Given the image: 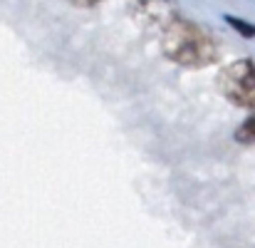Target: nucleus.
<instances>
[{"label":"nucleus","instance_id":"1","mask_svg":"<svg viewBox=\"0 0 255 248\" xmlns=\"http://www.w3.org/2000/svg\"><path fill=\"white\" fill-rule=\"evenodd\" d=\"M161 52L166 60L186 70H201L218 60V45L213 35L203 25L181 15L161 32Z\"/></svg>","mask_w":255,"mask_h":248},{"label":"nucleus","instance_id":"2","mask_svg":"<svg viewBox=\"0 0 255 248\" xmlns=\"http://www.w3.org/2000/svg\"><path fill=\"white\" fill-rule=\"evenodd\" d=\"M218 87L223 97L241 107L255 112V62L248 57H241L231 65H226L218 75Z\"/></svg>","mask_w":255,"mask_h":248},{"label":"nucleus","instance_id":"3","mask_svg":"<svg viewBox=\"0 0 255 248\" xmlns=\"http://www.w3.org/2000/svg\"><path fill=\"white\" fill-rule=\"evenodd\" d=\"M129 10L139 25H144L146 30L159 32V35L178 17V7L173 0H131Z\"/></svg>","mask_w":255,"mask_h":248},{"label":"nucleus","instance_id":"4","mask_svg":"<svg viewBox=\"0 0 255 248\" xmlns=\"http://www.w3.org/2000/svg\"><path fill=\"white\" fill-rule=\"evenodd\" d=\"M223 20H226V25H228V27H233L241 37H246V40H253L255 37V22H251V20L238 17V15H231V12H226V15H223Z\"/></svg>","mask_w":255,"mask_h":248},{"label":"nucleus","instance_id":"5","mask_svg":"<svg viewBox=\"0 0 255 248\" xmlns=\"http://www.w3.org/2000/svg\"><path fill=\"white\" fill-rule=\"evenodd\" d=\"M236 142H241V144H255V114H251L236 129Z\"/></svg>","mask_w":255,"mask_h":248},{"label":"nucleus","instance_id":"6","mask_svg":"<svg viewBox=\"0 0 255 248\" xmlns=\"http://www.w3.org/2000/svg\"><path fill=\"white\" fill-rule=\"evenodd\" d=\"M72 5H77V7H94V5H99V2H104V0H70Z\"/></svg>","mask_w":255,"mask_h":248}]
</instances>
